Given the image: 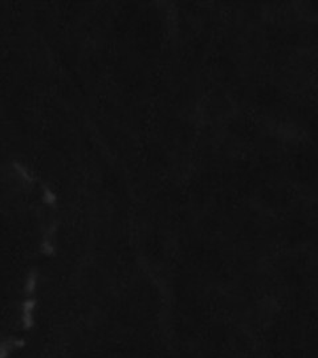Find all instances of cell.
Returning <instances> with one entry per match:
<instances>
[{
	"label": "cell",
	"mask_w": 318,
	"mask_h": 358,
	"mask_svg": "<svg viewBox=\"0 0 318 358\" xmlns=\"http://www.w3.org/2000/svg\"><path fill=\"white\" fill-rule=\"evenodd\" d=\"M36 282H38V276H36V273L34 272V273H31V275L28 276V280H27L26 291L28 294H34V292H35Z\"/></svg>",
	"instance_id": "3"
},
{
	"label": "cell",
	"mask_w": 318,
	"mask_h": 358,
	"mask_svg": "<svg viewBox=\"0 0 318 358\" xmlns=\"http://www.w3.org/2000/svg\"><path fill=\"white\" fill-rule=\"evenodd\" d=\"M26 343L23 340H15V341H6L0 345V358H7L15 348H22Z\"/></svg>",
	"instance_id": "2"
},
{
	"label": "cell",
	"mask_w": 318,
	"mask_h": 358,
	"mask_svg": "<svg viewBox=\"0 0 318 358\" xmlns=\"http://www.w3.org/2000/svg\"><path fill=\"white\" fill-rule=\"evenodd\" d=\"M35 307H36V301L34 299H27L26 301L23 303L22 322H23V327L26 331H29L35 325V319H34Z\"/></svg>",
	"instance_id": "1"
}]
</instances>
